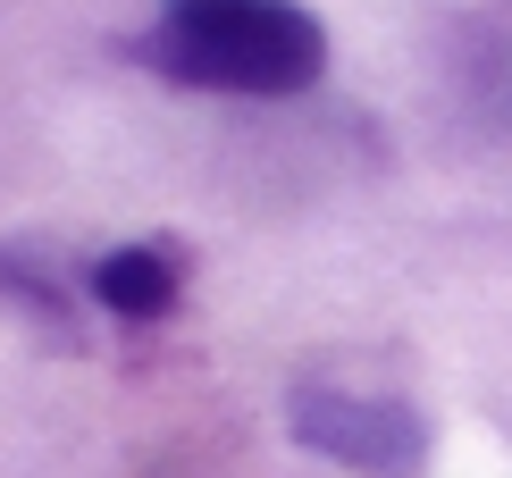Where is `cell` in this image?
Wrapping results in <instances>:
<instances>
[{
	"label": "cell",
	"instance_id": "277c9868",
	"mask_svg": "<svg viewBox=\"0 0 512 478\" xmlns=\"http://www.w3.org/2000/svg\"><path fill=\"white\" fill-rule=\"evenodd\" d=\"M0 294H9L17 311H34L42 328H68V319H76V294L59 286V277H51V260H42V252H26V244H0Z\"/></svg>",
	"mask_w": 512,
	"mask_h": 478
},
{
	"label": "cell",
	"instance_id": "3957f363",
	"mask_svg": "<svg viewBox=\"0 0 512 478\" xmlns=\"http://www.w3.org/2000/svg\"><path fill=\"white\" fill-rule=\"evenodd\" d=\"M185 277H194V252L177 235H143V244H118L84 269V294L118 319V328H160L185 302Z\"/></svg>",
	"mask_w": 512,
	"mask_h": 478
},
{
	"label": "cell",
	"instance_id": "7a4b0ae2",
	"mask_svg": "<svg viewBox=\"0 0 512 478\" xmlns=\"http://www.w3.org/2000/svg\"><path fill=\"white\" fill-rule=\"evenodd\" d=\"M294 445H311L319 462H345L361 478H412L429 462V420L403 395H353V386H294L286 395Z\"/></svg>",
	"mask_w": 512,
	"mask_h": 478
},
{
	"label": "cell",
	"instance_id": "6da1fadb",
	"mask_svg": "<svg viewBox=\"0 0 512 478\" xmlns=\"http://www.w3.org/2000/svg\"><path fill=\"white\" fill-rule=\"evenodd\" d=\"M126 59L185 93L294 101L328 76V26L303 0H160V17L126 42Z\"/></svg>",
	"mask_w": 512,
	"mask_h": 478
}]
</instances>
